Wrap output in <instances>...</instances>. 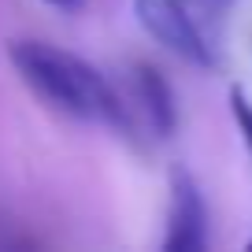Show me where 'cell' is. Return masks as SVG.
I'll use <instances>...</instances> for the list:
<instances>
[{"mask_svg": "<svg viewBox=\"0 0 252 252\" xmlns=\"http://www.w3.org/2000/svg\"><path fill=\"white\" fill-rule=\"evenodd\" d=\"M8 56H11V67L23 78V86L33 89L60 115H71L78 123L111 126V130H123L126 137L137 134L123 93L82 56L52 45V41H37V37L11 41Z\"/></svg>", "mask_w": 252, "mask_h": 252, "instance_id": "1", "label": "cell"}, {"mask_svg": "<svg viewBox=\"0 0 252 252\" xmlns=\"http://www.w3.org/2000/svg\"><path fill=\"white\" fill-rule=\"evenodd\" d=\"M237 0H134L137 23L193 67L215 71L226 56V26Z\"/></svg>", "mask_w": 252, "mask_h": 252, "instance_id": "2", "label": "cell"}, {"mask_svg": "<svg viewBox=\"0 0 252 252\" xmlns=\"http://www.w3.org/2000/svg\"><path fill=\"white\" fill-rule=\"evenodd\" d=\"M208 245V204L200 186L189 171L171 174V200H167V252H197Z\"/></svg>", "mask_w": 252, "mask_h": 252, "instance_id": "3", "label": "cell"}, {"mask_svg": "<svg viewBox=\"0 0 252 252\" xmlns=\"http://www.w3.org/2000/svg\"><path fill=\"white\" fill-rule=\"evenodd\" d=\"M126 111H130V119L141 115V123L149 126L156 137H171V130H174V96H171V86L159 78L156 67H145V63L134 67V100H126Z\"/></svg>", "mask_w": 252, "mask_h": 252, "instance_id": "4", "label": "cell"}, {"mask_svg": "<svg viewBox=\"0 0 252 252\" xmlns=\"http://www.w3.org/2000/svg\"><path fill=\"white\" fill-rule=\"evenodd\" d=\"M230 111H234V123H237V130H241V141L249 145V156H252V100L241 93V89L230 93Z\"/></svg>", "mask_w": 252, "mask_h": 252, "instance_id": "5", "label": "cell"}, {"mask_svg": "<svg viewBox=\"0 0 252 252\" xmlns=\"http://www.w3.org/2000/svg\"><path fill=\"white\" fill-rule=\"evenodd\" d=\"M45 4H52V8H63V11H67V8H74L78 0H45Z\"/></svg>", "mask_w": 252, "mask_h": 252, "instance_id": "6", "label": "cell"}]
</instances>
